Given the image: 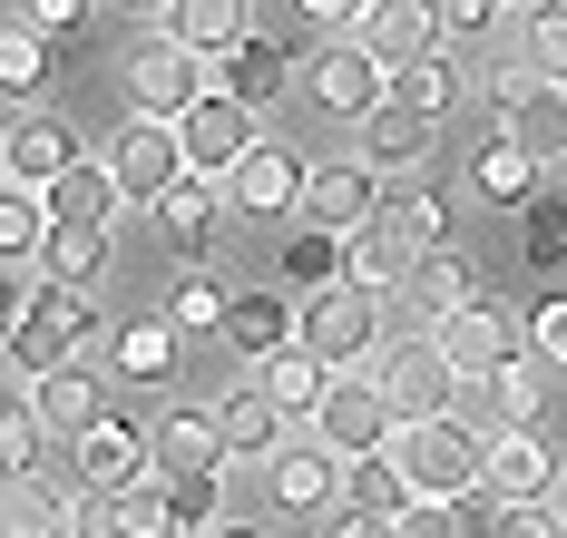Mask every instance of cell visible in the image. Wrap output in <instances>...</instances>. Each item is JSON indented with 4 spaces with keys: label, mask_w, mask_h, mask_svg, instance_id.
Wrapping results in <instances>:
<instances>
[{
    "label": "cell",
    "mask_w": 567,
    "mask_h": 538,
    "mask_svg": "<svg viewBox=\"0 0 567 538\" xmlns=\"http://www.w3.org/2000/svg\"><path fill=\"white\" fill-rule=\"evenodd\" d=\"M89 343H109L99 294H89V284H50V275H30V313H20V333H10L20 382H30V372H59V362H79Z\"/></svg>",
    "instance_id": "6da1fadb"
},
{
    "label": "cell",
    "mask_w": 567,
    "mask_h": 538,
    "mask_svg": "<svg viewBox=\"0 0 567 538\" xmlns=\"http://www.w3.org/2000/svg\"><path fill=\"white\" fill-rule=\"evenodd\" d=\"M392 461H401V479H411L421 499H480L489 441H480L460 412H431V421H401L392 431Z\"/></svg>",
    "instance_id": "7a4b0ae2"
},
{
    "label": "cell",
    "mask_w": 567,
    "mask_h": 538,
    "mask_svg": "<svg viewBox=\"0 0 567 538\" xmlns=\"http://www.w3.org/2000/svg\"><path fill=\"white\" fill-rule=\"evenodd\" d=\"M293 333L333 362V372H352V362L382 353V294L352 284V275H333V284H313V294L293 303Z\"/></svg>",
    "instance_id": "3957f363"
},
{
    "label": "cell",
    "mask_w": 567,
    "mask_h": 538,
    "mask_svg": "<svg viewBox=\"0 0 567 538\" xmlns=\"http://www.w3.org/2000/svg\"><path fill=\"white\" fill-rule=\"evenodd\" d=\"M333 461H362V451H382L401 431V412H392V392H382V372L372 362H352V372H333L323 382V402H313V421H303Z\"/></svg>",
    "instance_id": "277c9868"
},
{
    "label": "cell",
    "mask_w": 567,
    "mask_h": 538,
    "mask_svg": "<svg viewBox=\"0 0 567 538\" xmlns=\"http://www.w3.org/2000/svg\"><path fill=\"white\" fill-rule=\"evenodd\" d=\"M431 343L451 353V372H460V382H489L499 362H518V353H528V313H509L499 294H470L460 313H441V323H431Z\"/></svg>",
    "instance_id": "5b68a950"
},
{
    "label": "cell",
    "mask_w": 567,
    "mask_h": 538,
    "mask_svg": "<svg viewBox=\"0 0 567 538\" xmlns=\"http://www.w3.org/2000/svg\"><path fill=\"white\" fill-rule=\"evenodd\" d=\"M127 99H137L147 118H186L196 99H216V60L157 30V40H137V50H127Z\"/></svg>",
    "instance_id": "8992f818"
},
{
    "label": "cell",
    "mask_w": 567,
    "mask_h": 538,
    "mask_svg": "<svg viewBox=\"0 0 567 538\" xmlns=\"http://www.w3.org/2000/svg\"><path fill=\"white\" fill-rule=\"evenodd\" d=\"M303 177H313V157H303V147L255 137V147H245L216 186H226V206L245 216V226H275V216H293V206H303Z\"/></svg>",
    "instance_id": "52a82bcc"
},
{
    "label": "cell",
    "mask_w": 567,
    "mask_h": 538,
    "mask_svg": "<svg viewBox=\"0 0 567 538\" xmlns=\"http://www.w3.org/2000/svg\"><path fill=\"white\" fill-rule=\"evenodd\" d=\"M489 99H499V127H509L528 157H548V167L567 157V89L558 79H538L528 60H499L489 69Z\"/></svg>",
    "instance_id": "ba28073f"
},
{
    "label": "cell",
    "mask_w": 567,
    "mask_h": 538,
    "mask_svg": "<svg viewBox=\"0 0 567 538\" xmlns=\"http://www.w3.org/2000/svg\"><path fill=\"white\" fill-rule=\"evenodd\" d=\"M109 167L127 186V206H157L176 177H186V147H176V118H147V108H127L109 137Z\"/></svg>",
    "instance_id": "9c48e42d"
},
{
    "label": "cell",
    "mask_w": 567,
    "mask_h": 538,
    "mask_svg": "<svg viewBox=\"0 0 567 538\" xmlns=\"http://www.w3.org/2000/svg\"><path fill=\"white\" fill-rule=\"evenodd\" d=\"M303 89H313V108H323V118H372V108L392 99V69H382L352 30H342V40H323V50H313Z\"/></svg>",
    "instance_id": "30bf717a"
},
{
    "label": "cell",
    "mask_w": 567,
    "mask_h": 538,
    "mask_svg": "<svg viewBox=\"0 0 567 538\" xmlns=\"http://www.w3.org/2000/svg\"><path fill=\"white\" fill-rule=\"evenodd\" d=\"M157 470V451H147V421L137 412H99L79 441H69V479L79 489H127V479Z\"/></svg>",
    "instance_id": "8fae6325"
},
{
    "label": "cell",
    "mask_w": 567,
    "mask_h": 538,
    "mask_svg": "<svg viewBox=\"0 0 567 538\" xmlns=\"http://www.w3.org/2000/svg\"><path fill=\"white\" fill-rule=\"evenodd\" d=\"M372 372H382V392H392L401 421H431V412L460 402V372H451V353L431 343V323H421L411 343H392V353H372Z\"/></svg>",
    "instance_id": "7c38bea8"
},
{
    "label": "cell",
    "mask_w": 567,
    "mask_h": 538,
    "mask_svg": "<svg viewBox=\"0 0 567 538\" xmlns=\"http://www.w3.org/2000/svg\"><path fill=\"white\" fill-rule=\"evenodd\" d=\"M313 236H352V226H372L382 216V177L362 167V157H323L313 177H303V206H293Z\"/></svg>",
    "instance_id": "4fadbf2b"
},
{
    "label": "cell",
    "mask_w": 567,
    "mask_h": 538,
    "mask_svg": "<svg viewBox=\"0 0 567 538\" xmlns=\"http://www.w3.org/2000/svg\"><path fill=\"white\" fill-rule=\"evenodd\" d=\"M255 470H265V499H275L284 519H323V509H333V489H342V461L313 441V431H303V441H284V451H265Z\"/></svg>",
    "instance_id": "5bb4252c"
},
{
    "label": "cell",
    "mask_w": 567,
    "mask_h": 538,
    "mask_svg": "<svg viewBox=\"0 0 567 538\" xmlns=\"http://www.w3.org/2000/svg\"><path fill=\"white\" fill-rule=\"evenodd\" d=\"M431 137H441V118H421V108L382 99L372 118H352V157H362L372 177H421V167H431Z\"/></svg>",
    "instance_id": "9a60e30c"
},
{
    "label": "cell",
    "mask_w": 567,
    "mask_h": 538,
    "mask_svg": "<svg viewBox=\"0 0 567 538\" xmlns=\"http://www.w3.org/2000/svg\"><path fill=\"white\" fill-rule=\"evenodd\" d=\"M265 127H255V108L245 99H196L186 118H176V147H186V177H226L235 157L255 147Z\"/></svg>",
    "instance_id": "2e32d148"
},
{
    "label": "cell",
    "mask_w": 567,
    "mask_h": 538,
    "mask_svg": "<svg viewBox=\"0 0 567 538\" xmlns=\"http://www.w3.org/2000/svg\"><path fill=\"white\" fill-rule=\"evenodd\" d=\"M109 372L127 392H167L176 372H186V333H176L167 313H137V323H109Z\"/></svg>",
    "instance_id": "e0dca14e"
},
{
    "label": "cell",
    "mask_w": 567,
    "mask_h": 538,
    "mask_svg": "<svg viewBox=\"0 0 567 538\" xmlns=\"http://www.w3.org/2000/svg\"><path fill=\"white\" fill-rule=\"evenodd\" d=\"M352 40H362L382 69H401V60H421V50H441L451 30H441V0H362Z\"/></svg>",
    "instance_id": "ac0fdd59"
},
{
    "label": "cell",
    "mask_w": 567,
    "mask_h": 538,
    "mask_svg": "<svg viewBox=\"0 0 567 538\" xmlns=\"http://www.w3.org/2000/svg\"><path fill=\"white\" fill-rule=\"evenodd\" d=\"M226 186L216 177H176L167 196H157V226H167V245L176 255H186V265H206V255H216V236H226Z\"/></svg>",
    "instance_id": "d6986e66"
},
{
    "label": "cell",
    "mask_w": 567,
    "mask_h": 538,
    "mask_svg": "<svg viewBox=\"0 0 567 538\" xmlns=\"http://www.w3.org/2000/svg\"><path fill=\"white\" fill-rule=\"evenodd\" d=\"M548 479H558V451L538 441V421L499 431L489 461H480V489H489V499H548Z\"/></svg>",
    "instance_id": "ffe728a7"
},
{
    "label": "cell",
    "mask_w": 567,
    "mask_h": 538,
    "mask_svg": "<svg viewBox=\"0 0 567 538\" xmlns=\"http://www.w3.org/2000/svg\"><path fill=\"white\" fill-rule=\"evenodd\" d=\"M40 196H50L59 226H117V216H127V186H117L109 157H69V167L40 186Z\"/></svg>",
    "instance_id": "44dd1931"
},
{
    "label": "cell",
    "mask_w": 567,
    "mask_h": 538,
    "mask_svg": "<svg viewBox=\"0 0 567 538\" xmlns=\"http://www.w3.org/2000/svg\"><path fill=\"white\" fill-rule=\"evenodd\" d=\"M30 412H40L50 441H79L89 421L109 412V392H99V372H89V362H59V372H30Z\"/></svg>",
    "instance_id": "7402d4cb"
},
{
    "label": "cell",
    "mask_w": 567,
    "mask_h": 538,
    "mask_svg": "<svg viewBox=\"0 0 567 538\" xmlns=\"http://www.w3.org/2000/svg\"><path fill=\"white\" fill-rule=\"evenodd\" d=\"M323 382H333V362L313 353L303 333H293V343H275V353L255 362V392H265V402H275L284 421H313V402H323Z\"/></svg>",
    "instance_id": "603a6c76"
},
{
    "label": "cell",
    "mask_w": 567,
    "mask_h": 538,
    "mask_svg": "<svg viewBox=\"0 0 567 538\" xmlns=\"http://www.w3.org/2000/svg\"><path fill=\"white\" fill-rule=\"evenodd\" d=\"M147 451H157V470H226V431H216V402L157 412V421H147Z\"/></svg>",
    "instance_id": "cb8c5ba5"
},
{
    "label": "cell",
    "mask_w": 567,
    "mask_h": 538,
    "mask_svg": "<svg viewBox=\"0 0 567 538\" xmlns=\"http://www.w3.org/2000/svg\"><path fill=\"white\" fill-rule=\"evenodd\" d=\"M216 431H226V461H265V451H284V441H293V421L255 392V372H245L226 402H216Z\"/></svg>",
    "instance_id": "d4e9b609"
},
{
    "label": "cell",
    "mask_w": 567,
    "mask_h": 538,
    "mask_svg": "<svg viewBox=\"0 0 567 538\" xmlns=\"http://www.w3.org/2000/svg\"><path fill=\"white\" fill-rule=\"evenodd\" d=\"M284 79H293V60H284V40H265V30H245L226 60H216V99H245V108H265V99H284Z\"/></svg>",
    "instance_id": "484cf974"
},
{
    "label": "cell",
    "mask_w": 567,
    "mask_h": 538,
    "mask_svg": "<svg viewBox=\"0 0 567 538\" xmlns=\"http://www.w3.org/2000/svg\"><path fill=\"white\" fill-rule=\"evenodd\" d=\"M538 177H548V157H528L509 127H499V137H480V157H470L480 206H528V196H538Z\"/></svg>",
    "instance_id": "4316f807"
},
{
    "label": "cell",
    "mask_w": 567,
    "mask_h": 538,
    "mask_svg": "<svg viewBox=\"0 0 567 538\" xmlns=\"http://www.w3.org/2000/svg\"><path fill=\"white\" fill-rule=\"evenodd\" d=\"M30 275H50V284H109V226H59L50 216V236H40V255H30Z\"/></svg>",
    "instance_id": "83f0119b"
},
{
    "label": "cell",
    "mask_w": 567,
    "mask_h": 538,
    "mask_svg": "<svg viewBox=\"0 0 567 538\" xmlns=\"http://www.w3.org/2000/svg\"><path fill=\"white\" fill-rule=\"evenodd\" d=\"M157 20H167V40H186V50H206V60H226L235 40L255 30V0H167Z\"/></svg>",
    "instance_id": "f1b7e54d"
},
{
    "label": "cell",
    "mask_w": 567,
    "mask_h": 538,
    "mask_svg": "<svg viewBox=\"0 0 567 538\" xmlns=\"http://www.w3.org/2000/svg\"><path fill=\"white\" fill-rule=\"evenodd\" d=\"M392 99H401V108H421V118H451L460 99H470V69H460L451 40H441V50H421V60L392 69Z\"/></svg>",
    "instance_id": "f546056e"
},
{
    "label": "cell",
    "mask_w": 567,
    "mask_h": 538,
    "mask_svg": "<svg viewBox=\"0 0 567 538\" xmlns=\"http://www.w3.org/2000/svg\"><path fill=\"white\" fill-rule=\"evenodd\" d=\"M382 226H392L411 255H431V245H451V196L421 186V177H392L382 186Z\"/></svg>",
    "instance_id": "4dcf8cb0"
},
{
    "label": "cell",
    "mask_w": 567,
    "mask_h": 538,
    "mask_svg": "<svg viewBox=\"0 0 567 538\" xmlns=\"http://www.w3.org/2000/svg\"><path fill=\"white\" fill-rule=\"evenodd\" d=\"M69 499L79 489H50V479H0V538H69Z\"/></svg>",
    "instance_id": "1f68e13d"
},
{
    "label": "cell",
    "mask_w": 567,
    "mask_h": 538,
    "mask_svg": "<svg viewBox=\"0 0 567 538\" xmlns=\"http://www.w3.org/2000/svg\"><path fill=\"white\" fill-rule=\"evenodd\" d=\"M401 294H411V313H421V323H441V313H460V303L480 294V284H470V265H460L451 245H431V255H411Z\"/></svg>",
    "instance_id": "d6a6232c"
},
{
    "label": "cell",
    "mask_w": 567,
    "mask_h": 538,
    "mask_svg": "<svg viewBox=\"0 0 567 538\" xmlns=\"http://www.w3.org/2000/svg\"><path fill=\"white\" fill-rule=\"evenodd\" d=\"M342 275H352V284H372V294H401V275H411V245H401L392 226L372 216V226H352V236H342Z\"/></svg>",
    "instance_id": "836d02e7"
},
{
    "label": "cell",
    "mask_w": 567,
    "mask_h": 538,
    "mask_svg": "<svg viewBox=\"0 0 567 538\" xmlns=\"http://www.w3.org/2000/svg\"><path fill=\"white\" fill-rule=\"evenodd\" d=\"M216 333H226V343H235L245 362H265L275 343H293V303H284V294H235Z\"/></svg>",
    "instance_id": "e575fe53"
},
{
    "label": "cell",
    "mask_w": 567,
    "mask_h": 538,
    "mask_svg": "<svg viewBox=\"0 0 567 538\" xmlns=\"http://www.w3.org/2000/svg\"><path fill=\"white\" fill-rule=\"evenodd\" d=\"M342 499H352V509H382V519H401V509H411L421 489L401 479L392 441H382V451H362V461H342Z\"/></svg>",
    "instance_id": "d590c367"
},
{
    "label": "cell",
    "mask_w": 567,
    "mask_h": 538,
    "mask_svg": "<svg viewBox=\"0 0 567 538\" xmlns=\"http://www.w3.org/2000/svg\"><path fill=\"white\" fill-rule=\"evenodd\" d=\"M10 137V177H30V186H50L69 157H79V137H69V118H20V127H0Z\"/></svg>",
    "instance_id": "8d00e7d4"
},
{
    "label": "cell",
    "mask_w": 567,
    "mask_h": 538,
    "mask_svg": "<svg viewBox=\"0 0 567 538\" xmlns=\"http://www.w3.org/2000/svg\"><path fill=\"white\" fill-rule=\"evenodd\" d=\"M480 392H489V421H499V431H518V421H538V412H548V362H538V353H518V362H499Z\"/></svg>",
    "instance_id": "74e56055"
},
{
    "label": "cell",
    "mask_w": 567,
    "mask_h": 538,
    "mask_svg": "<svg viewBox=\"0 0 567 538\" xmlns=\"http://www.w3.org/2000/svg\"><path fill=\"white\" fill-rule=\"evenodd\" d=\"M40 236H50V196L30 177H0V265H30Z\"/></svg>",
    "instance_id": "f35d334b"
},
{
    "label": "cell",
    "mask_w": 567,
    "mask_h": 538,
    "mask_svg": "<svg viewBox=\"0 0 567 538\" xmlns=\"http://www.w3.org/2000/svg\"><path fill=\"white\" fill-rule=\"evenodd\" d=\"M518 265H567V186H538L528 206H518Z\"/></svg>",
    "instance_id": "ab89813d"
},
{
    "label": "cell",
    "mask_w": 567,
    "mask_h": 538,
    "mask_svg": "<svg viewBox=\"0 0 567 538\" xmlns=\"http://www.w3.org/2000/svg\"><path fill=\"white\" fill-rule=\"evenodd\" d=\"M50 40L30 30V20H0V99H40L50 89Z\"/></svg>",
    "instance_id": "60d3db41"
},
{
    "label": "cell",
    "mask_w": 567,
    "mask_h": 538,
    "mask_svg": "<svg viewBox=\"0 0 567 538\" xmlns=\"http://www.w3.org/2000/svg\"><path fill=\"white\" fill-rule=\"evenodd\" d=\"M40 412H30V382H0V479H30L40 470Z\"/></svg>",
    "instance_id": "b9f144b4"
},
{
    "label": "cell",
    "mask_w": 567,
    "mask_h": 538,
    "mask_svg": "<svg viewBox=\"0 0 567 538\" xmlns=\"http://www.w3.org/2000/svg\"><path fill=\"white\" fill-rule=\"evenodd\" d=\"M518 60L567 89V0H528L518 10Z\"/></svg>",
    "instance_id": "7bdbcfd3"
},
{
    "label": "cell",
    "mask_w": 567,
    "mask_h": 538,
    "mask_svg": "<svg viewBox=\"0 0 567 538\" xmlns=\"http://www.w3.org/2000/svg\"><path fill=\"white\" fill-rule=\"evenodd\" d=\"M226 303H235V294L206 275V265H186V275L167 284V303H157V313H167L176 333H216V323H226Z\"/></svg>",
    "instance_id": "ee69618b"
},
{
    "label": "cell",
    "mask_w": 567,
    "mask_h": 538,
    "mask_svg": "<svg viewBox=\"0 0 567 538\" xmlns=\"http://www.w3.org/2000/svg\"><path fill=\"white\" fill-rule=\"evenodd\" d=\"M157 479H167L176 538H206V529H216V499H226V470H157Z\"/></svg>",
    "instance_id": "f6af8a7d"
},
{
    "label": "cell",
    "mask_w": 567,
    "mask_h": 538,
    "mask_svg": "<svg viewBox=\"0 0 567 538\" xmlns=\"http://www.w3.org/2000/svg\"><path fill=\"white\" fill-rule=\"evenodd\" d=\"M117 499V538H176V509H167V479H127V489H109Z\"/></svg>",
    "instance_id": "bcb514c9"
},
{
    "label": "cell",
    "mask_w": 567,
    "mask_h": 538,
    "mask_svg": "<svg viewBox=\"0 0 567 538\" xmlns=\"http://www.w3.org/2000/svg\"><path fill=\"white\" fill-rule=\"evenodd\" d=\"M20 20H30L50 50H69V40H89V30H99V0H20Z\"/></svg>",
    "instance_id": "7dc6e473"
},
{
    "label": "cell",
    "mask_w": 567,
    "mask_h": 538,
    "mask_svg": "<svg viewBox=\"0 0 567 538\" xmlns=\"http://www.w3.org/2000/svg\"><path fill=\"white\" fill-rule=\"evenodd\" d=\"M284 275H293L303 294H313V284H333V275H342V236H313V226H303V236L284 245Z\"/></svg>",
    "instance_id": "c3c4849f"
},
{
    "label": "cell",
    "mask_w": 567,
    "mask_h": 538,
    "mask_svg": "<svg viewBox=\"0 0 567 538\" xmlns=\"http://www.w3.org/2000/svg\"><path fill=\"white\" fill-rule=\"evenodd\" d=\"M480 538H567L548 499H489V529Z\"/></svg>",
    "instance_id": "681fc988"
},
{
    "label": "cell",
    "mask_w": 567,
    "mask_h": 538,
    "mask_svg": "<svg viewBox=\"0 0 567 538\" xmlns=\"http://www.w3.org/2000/svg\"><path fill=\"white\" fill-rule=\"evenodd\" d=\"M401 538H480V529H470V499H411Z\"/></svg>",
    "instance_id": "f907efd6"
},
{
    "label": "cell",
    "mask_w": 567,
    "mask_h": 538,
    "mask_svg": "<svg viewBox=\"0 0 567 538\" xmlns=\"http://www.w3.org/2000/svg\"><path fill=\"white\" fill-rule=\"evenodd\" d=\"M528 353L548 362V372H567V294H548L538 313H528Z\"/></svg>",
    "instance_id": "816d5d0a"
},
{
    "label": "cell",
    "mask_w": 567,
    "mask_h": 538,
    "mask_svg": "<svg viewBox=\"0 0 567 538\" xmlns=\"http://www.w3.org/2000/svg\"><path fill=\"white\" fill-rule=\"evenodd\" d=\"M323 538H401V519H382V509H352V499H333V509H323Z\"/></svg>",
    "instance_id": "f5cc1de1"
},
{
    "label": "cell",
    "mask_w": 567,
    "mask_h": 538,
    "mask_svg": "<svg viewBox=\"0 0 567 538\" xmlns=\"http://www.w3.org/2000/svg\"><path fill=\"white\" fill-rule=\"evenodd\" d=\"M20 313H30V275L0 265V353H10V333H20Z\"/></svg>",
    "instance_id": "db71d44e"
},
{
    "label": "cell",
    "mask_w": 567,
    "mask_h": 538,
    "mask_svg": "<svg viewBox=\"0 0 567 538\" xmlns=\"http://www.w3.org/2000/svg\"><path fill=\"white\" fill-rule=\"evenodd\" d=\"M303 20H323V30H352V20H362V0H303Z\"/></svg>",
    "instance_id": "11a10c76"
},
{
    "label": "cell",
    "mask_w": 567,
    "mask_h": 538,
    "mask_svg": "<svg viewBox=\"0 0 567 538\" xmlns=\"http://www.w3.org/2000/svg\"><path fill=\"white\" fill-rule=\"evenodd\" d=\"M548 509H558V529H567V461H558V479H548Z\"/></svg>",
    "instance_id": "9f6ffc18"
},
{
    "label": "cell",
    "mask_w": 567,
    "mask_h": 538,
    "mask_svg": "<svg viewBox=\"0 0 567 538\" xmlns=\"http://www.w3.org/2000/svg\"><path fill=\"white\" fill-rule=\"evenodd\" d=\"M206 538H265V529H235V519H216V529H206Z\"/></svg>",
    "instance_id": "6f0895ef"
},
{
    "label": "cell",
    "mask_w": 567,
    "mask_h": 538,
    "mask_svg": "<svg viewBox=\"0 0 567 538\" xmlns=\"http://www.w3.org/2000/svg\"><path fill=\"white\" fill-rule=\"evenodd\" d=\"M0 177H10V137H0Z\"/></svg>",
    "instance_id": "680465c9"
},
{
    "label": "cell",
    "mask_w": 567,
    "mask_h": 538,
    "mask_svg": "<svg viewBox=\"0 0 567 538\" xmlns=\"http://www.w3.org/2000/svg\"><path fill=\"white\" fill-rule=\"evenodd\" d=\"M127 10H167V0H127Z\"/></svg>",
    "instance_id": "91938a15"
},
{
    "label": "cell",
    "mask_w": 567,
    "mask_h": 538,
    "mask_svg": "<svg viewBox=\"0 0 567 538\" xmlns=\"http://www.w3.org/2000/svg\"><path fill=\"white\" fill-rule=\"evenodd\" d=\"M558 167H567V157H558Z\"/></svg>",
    "instance_id": "94428289"
}]
</instances>
